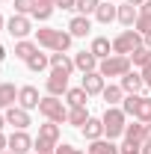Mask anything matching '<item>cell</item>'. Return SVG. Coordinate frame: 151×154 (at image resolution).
<instances>
[{
	"label": "cell",
	"instance_id": "obj_16",
	"mask_svg": "<svg viewBox=\"0 0 151 154\" xmlns=\"http://www.w3.org/2000/svg\"><path fill=\"white\" fill-rule=\"evenodd\" d=\"M80 131H83V136H86L89 142H95V139H101V136H104V122L89 116V122H86V125H83Z\"/></svg>",
	"mask_w": 151,
	"mask_h": 154
},
{
	"label": "cell",
	"instance_id": "obj_44",
	"mask_svg": "<svg viewBox=\"0 0 151 154\" xmlns=\"http://www.w3.org/2000/svg\"><path fill=\"white\" fill-rule=\"evenodd\" d=\"M145 48H148V51H151V33H148V36H145Z\"/></svg>",
	"mask_w": 151,
	"mask_h": 154
},
{
	"label": "cell",
	"instance_id": "obj_4",
	"mask_svg": "<svg viewBox=\"0 0 151 154\" xmlns=\"http://www.w3.org/2000/svg\"><path fill=\"white\" fill-rule=\"evenodd\" d=\"M145 45V36L136 33V30H125L113 38V54H122V57H131L133 51H139Z\"/></svg>",
	"mask_w": 151,
	"mask_h": 154
},
{
	"label": "cell",
	"instance_id": "obj_6",
	"mask_svg": "<svg viewBox=\"0 0 151 154\" xmlns=\"http://www.w3.org/2000/svg\"><path fill=\"white\" fill-rule=\"evenodd\" d=\"M98 71L104 74V80H107V77H125L128 71H131V57L113 54V57H107V59L98 62Z\"/></svg>",
	"mask_w": 151,
	"mask_h": 154
},
{
	"label": "cell",
	"instance_id": "obj_23",
	"mask_svg": "<svg viewBox=\"0 0 151 154\" xmlns=\"http://www.w3.org/2000/svg\"><path fill=\"white\" fill-rule=\"evenodd\" d=\"M95 18L101 21V24H110V21L119 18V6H113V3H101L98 12H95Z\"/></svg>",
	"mask_w": 151,
	"mask_h": 154
},
{
	"label": "cell",
	"instance_id": "obj_35",
	"mask_svg": "<svg viewBox=\"0 0 151 154\" xmlns=\"http://www.w3.org/2000/svg\"><path fill=\"white\" fill-rule=\"evenodd\" d=\"M119 151H122V154H142V145L133 142V139H125V142L119 145Z\"/></svg>",
	"mask_w": 151,
	"mask_h": 154
},
{
	"label": "cell",
	"instance_id": "obj_42",
	"mask_svg": "<svg viewBox=\"0 0 151 154\" xmlns=\"http://www.w3.org/2000/svg\"><path fill=\"white\" fill-rule=\"evenodd\" d=\"M142 154H151V142H145V145H142Z\"/></svg>",
	"mask_w": 151,
	"mask_h": 154
},
{
	"label": "cell",
	"instance_id": "obj_33",
	"mask_svg": "<svg viewBox=\"0 0 151 154\" xmlns=\"http://www.w3.org/2000/svg\"><path fill=\"white\" fill-rule=\"evenodd\" d=\"M98 6H101V0H77V12L80 15H92V12H98Z\"/></svg>",
	"mask_w": 151,
	"mask_h": 154
},
{
	"label": "cell",
	"instance_id": "obj_21",
	"mask_svg": "<svg viewBox=\"0 0 151 154\" xmlns=\"http://www.w3.org/2000/svg\"><path fill=\"white\" fill-rule=\"evenodd\" d=\"M125 95H128V92H125L122 86H113V83H110V86H104V92H101V98L107 101V107H116L119 101H125Z\"/></svg>",
	"mask_w": 151,
	"mask_h": 154
},
{
	"label": "cell",
	"instance_id": "obj_32",
	"mask_svg": "<svg viewBox=\"0 0 151 154\" xmlns=\"http://www.w3.org/2000/svg\"><path fill=\"white\" fill-rule=\"evenodd\" d=\"M133 30L142 33V36H148V33H151V15H148V12H139V18H136V24H133Z\"/></svg>",
	"mask_w": 151,
	"mask_h": 154
},
{
	"label": "cell",
	"instance_id": "obj_47",
	"mask_svg": "<svg viewBox=\"0 0 151 154\" xmlns=\"http://www.w3.org/2000/svg\"><path fill=\"white\" fill-rule=\"evenodd\" d=\"M3 24H6V21H3V15H0V30H3Z\"/></svg>",
	"mask_w": 151,
	"mask_h": 154
},
{
	"label": "cell",
	"instance_id": "obj_38",
	"mask_svg": "<svg viewBox=\"0 0 151 154\" xmlns=\"http://www.w3.org/2000/svg\"><path fill=\"white\" fill-rule=\"evenodd\" d=\"M57 6H59V9H74L77 0H57Z\"/></svg>",
	"mask_w": 151,
	"mask_h": 154
},
{
	"label": "cell",
	"instance_id": "obj_29",
	"mask_svg": "<svg viewBox=\"0 0 151 154\" xmlns=\"http://www.w3.org/2000/svg\"><path fill=\"white\" fill-rule=\"evenodd\" d=\"M86 89H83V86H77V89H68V92H65V101H68V104H71V107H86Z\"/></svg>",
	"mask_w": 151,
	"mask_h": 154
},
{
	"label": "cell",
	"instance_id": "obj_2",
	"mask_svg": "<svg viewBox=\"0 0 151 154\" xmlns=\"http://www.w3.org/2000/svg\"><path fill=\"white\" fill-rule=\"evenodd\" d=\"M101 122H104V136H107V139L125 136V128H128V116H125V110L107 107V113L101 116Z\"/></svg>",
	"mask_w": 151,
	"mask_h": 154
},
{
	"label": "cell",
	"instance_id": "obj_19",
	"mask_svg": "<svg viewBox=\"0 0 151 154\" xmlns=\"http://www.w3.org/2000/svg\"><path fill=\"white\" fill-rule=\"evenodd\" d=\"M89 154H122V151H119V145H116L113 139H104L101 136V139H95L92 145H89Z\"/></svg>",
	"mask_w": 151,
	"mask_h": 154
},
{
	"label": "cell",
	"instance_id": "obj_14",
	"mask_svg": "<svg viewBox=\"0 0 151 154\" xmlns=\"http://www.w3.org/2000/svg\"><path fill=\"white\" fill-rule=\"evenodd\" d=\"M98 62H101V59L95 57L92 51H80L74 57V68H80L83 74H89V71H98Z\"/></svg>",
	"mask_w": 151,
	"mask_h": 154
},
{
	"label": "cell",
	"instance_id": "obj_41",
	"mask_svg": "<svg viewBox=\"0 0 151 154\" xmlns=\"http://www.w3.org/2000/svg\"><path fill=\"white\" fill-rule=\"evenodd\" d=\"M125 3H131V6H142L145 0H125Z\"/></svg>",
	"mask_w": 151,
	"mask_h": 154
},
{
	"label": "cell",
	"instance_id": "obj_31",
	"mask_svg": "<svg viewBox=\"0 0 151 154\" xmlns=\"http://www.w3.org/2000/svg\"><path fill=\"white\" fill-rule=\"evenodd\" d=\"M148 62H151V51L145 48V45H142L139 51H133V54H131V65H139V68H145Z\"/></svg>",
	"mask_w": 151,
	"mask_h": 154
},
{
	"label": "cell",
	"instance_id": "obj_12",
	"mask_svg": "<svg viewBox=\"0 0 151 154\" xmlns=\"http://www.w3.org/2000/svg\"><path fill=\"white\" fill-rule=\"evenodd\" d=\"M39 89L36 86H21L18 89V107H24V110H39Z\"/></svg>",
	"mask_w": 151,
	"mask_h": 154
},
{
	"label": "cell",
	"instance_id": "obj_36",
	"mask_svg": "<svg viewBox=\"0 0 151 154\" xmlns=\"http://www.w3.org/2000/svg\"><path fill=\"white\" fill-rule=\"evenodd\" d=\"M57 154H89V151H80V148H74V145L62 142V145H57Z\"/></svg>",
	"mask_w": 151,
	"mask_h": 154
},
{
	"label": "cell",
	"instance_id": "obj_13",
	"mask_svg": "<svg viewBox=\"0 0 151 154\" xmlns=\"http://www.w3.org/2000/svg\"><path fill=\"white\" fill-rule=\"evenodd\" d=\"M83 89H86V95H101L104 92V74L101 71H89V74H83V83H80Z\"/></svg>",
	"mask_w": 151,
	"mask_h": 154
},
{
	"label": "cell",
	"instance_id": "obj_15",
	"mask_svg": "<svg viewBox=\"0 0 151 154\" xmlns=\"http://www.w3.org/2000/svg\"><path fill=\"white\" fill-rule=\"evenodd\" d=\"M122 89H125L128 95H139V92L145 89V80H142V74H136V71H128V74L122 77Z\"/></svg>",
	"mask_w": 151,
	"mask_h": 154
},
{
	"label": "cell",
	"instance_id": "obj_20",
	"mask_svg": "<svg viewBox=\"0 0 151 154\" xmlns=\"http://www.w3.org/2000/svg\"><path fill=\"white\" fill-rule=\"evenodd\" d=\"M89 51H92L98 59H107V57H113V54H110V51H113V42L104 38V36H98V38H92V48H89Z\"/></svg>",
	"mask_w": 151,
	"mask_h": 154
},
{
	"label": "cell",
	"instance_id": "obj_24",
	"mask_svg": "<svg viewBox=\"0 0 151 154\" xmlns=\"http://www.w3.org/2000/svg\"><path fill=\"white\" fill-rule=\"evenodd\" d=\"M125 139H133V142L145 145V122H136V125H128V128H125Z\"/></svg>",
	"mask_w": 151,
	"mask_h": 154
},
{
	"label": "cell",
	"instance_id": "obj_27",
	"mask_svg": "<svg viewBox=\"0 0 151 154\" xmlns=\"http://www.w3.org/2000/svg\"><path fill=\"white\" fill-rule=\"evenodd\" d=\"M54 6H57V0H36V12H33V18L48 21L51 15H54Z\"/></svg>",
	"mask_w": 151,
	"mask_h": 154
},
{
	"label": "cell",
	"instance_id": "obj_10",
	"mask_svg": "<svg viewBox=\"0 0 151 154\" xmlns=\"http://www.w3.org/2000/svg\"><path fill=\"white\" fill-rule=\"evenodd\" d=\"M3 116H6V125H12L15 131H27L30 128V110H24V107H9Z\"/></svg>",
	"mask_w": 151,
	"mask_h": 154
},
{
	"label": "cell",
	"instance_id": "obj_28",
	"mask_svg": "<svg viewBox=\"0 0 151 154\" xmlns=\"http://www.w3.org/2000/svg\"><path fill=\"white\" fill-rule=\"evenodd\" d=\"M51 68H62L65 74L74 71V59H68V54H51Z\"/></svg>",
	"mask_w": 151,
	"mask_h": 154
},
{
	"label": "cell",
	"instance_id": "obj_7",
	"mask_svg": "<svg viewBox=\"0 0 151 154\" xmlns=\"http://www.w3.org/2000/svg\"><path fill=\"white\" fill-rule=\"evenodd\" d=\"M39 113L45 116L48 122H57V125H62V122L68 119V110H65V104H62L57 95L42 98V101H39Z\"/></svg>",
	"mask_w": 151,
	"mask_h": 154
},
{
	"label": "cell",
	"instance_id": "obj_18",
	"mask_svg": "<svg viewBox=\"0 0 151 154\" xmlns=\"http://www.w3.org/2000/svg\"><path fill=\"white\" fill-rule=\"evenodd\" d=\"M15 98H18V89L12 83H0V110L15 107Z\"/></svg>",
	"mask_w": 151,
	"mask_h": 154
},
{
	"label": "cell",
	"instance_id": "obj_48",
	"mask_svg": "<svg viewBox=\"0 0 151 154\" xmlns=\"http://www.w3.org/2000/svg\"><path fill=\"white\" fill-rule=\"evenodd\" d=\"M0 154H15V151H9V148H6V151H0Z\"/></svg>",
	"mask_w": 151,
	"mask_h": 154
},
{
	"label": "cell",
	"instance_id": "obj_46",
	"mask_svg": "<svg viewBox=\"0 0 151 154\" xmlns=\"http://www.w3.org/2000/svg\"><path fill=\"white\" fill-rule=\"evenodd\" d=\"M36 154H57V151H36Z\"/></svg>",
	"mask_w": 151,
	"mask_h": 154
},
{
	"label": "cell",
	"instance_id": "obj_34",
	"mask_svg": "<svg viewBox=\"0 0 151 154\" xmlns=\"http://www.w3.org/2000/svg\"><path fill=\"white\" fill-rule=\"evenodd\" d=\"M36 12V0H15V15H33Z\"/></svg>",
	"mask_w": 151,
	"mask_h": 154
},
{
	"label": "cell",
	"instance_id": "obj_45",
	"mask_svg": "<svg viewBox=\"0 0 151 154\" xmlns=\"http://www.w3.org/2000/svg\"><path fill=\"white\" fill-rule=\"evenodd\" d=\"M3 125H6V116L0 113V131H3Z\"/></svg>",
	"mask_w": 151,
	"mask_h": 154
},
{
	"label": "cell",
	"instance_id": "obj_1",
	"mask_svg": "<svg viewBox=\"0 0 151 154\" xmlns=\"http://www.w3.org/2000/svg\"><path fill=\"white\" fill-rule=\"evenodd\" d=\"M71 33H65V30H54V27H42L36 30V42L42 48H48V51H54V54H65L68 48H71Z\"/></svg>",
	"mask_w": 151,
	"mask_h": 154
},
{
	"label": "cell",
	"instance_id": "obj_25",
	"mask_svg": "<svg viewBox=\"0 0 151 154\" xmlns=\"http://www.w3.org/2000/svg\"><path fill=\"white\" fill-rule=\"evenodd\" d=\"M136 18H139V9H136V6H131V3L119 6V21H122L125 27H133V24H136Z\"/></svg>",
	"mask_w": 151,
	"mask_h": 154
},
{
	"label": "cell",
	"instance_id": "obj_8",
	"mask_svg": "<svg viewBox=\"0 0 151 154\" xmlns=\"http://www.w3.org/2000/svg\"><path fill=\"white\" fill-rule=\"evenodd\" d=\"M68 77L62 68H51V74H48V80H45V89H48V95H62V92H68Z\"/></svg>",
	"mask_w": 151,
	"mask_h": 154
},
{
	"label": "cell",
	"instance_id": "obj_5",
	"mask_svg": "<svg viewBox=\"0 0 151 154\" xmlns=\"http://www.w3.org/2000/svg\"><path fill=\"white\" fill-rule=\"evenodd\" d=\"M59 145V125L57 122H45L39 125V136H36V151H57Z\"/></svg>",
	"mask_w": 151,
	"mask_h": 154
},
{
	"label": "cell",
	"instance_id": "obj_40",
	"mask_svg": "<svg viewBox=\"0 0 151 154\" xmlns=\"http://www.w3.org/2000/svg\"><path fill=\"white\" fill-rule=\"evenodd\" d=\"M145 142H151V122L145 125Z\"/></svg>",
	"mask_w": 151,
	"mask_h": 154
},
{
	"label": "cell",
	"instance_id": "obj_3",
	"mask_svg": "<svg viewBox=\"0 0 151 154\" xmlns=\"http://www.w3.org/2000/svg\"><path fill=\"white\" fill-rule=\"evenodd\" d=\"M122 110L125 116H133L136 122H151V98L148 95H128L122 101Z\"/></svg>",
	"mask_w": 151,
	"mask_h": 154
},
{
	"label": "cell",
	"instance_id": "obj_43",
	"mask_svg": "<svg viewBox=\"0 0 151 154\" xmlns=\"http://www.w3.org/2000/svg\"><path fill=\"white\" fill-rule=\"evenodd\" d=\"M3 59H6V48L0 45V62H3Z\"/></svg>",
	"mask_w": 151,
	"mask_h": 154
},
{
	"label": "cell",
	"instance_id": "obj_17",
	"mask_svg": "<svg viewBox=\"0 0 151 154\" xmlns=\"http://www.w3.org/2000/svg\"><path fill=\"white\" fill-rule=\"evenodd\" d=\"M89 30H92L89 15H74V18H71V24H68V33H71V36H86Z\"/></svg>",
	"mask_w": 151,
	"mask_h": 154
},
{
	"label": "cell",
	"instance_id": "obj_39",
	"mask_svg": "<svg viewBox=\"0 0 151 154\" xmlns=\"http://www.w3.org/2000/svg\"><path fill=\"white\" fill-rule=\"evenodd\" d=\"M9 148V136H3V131H0V151H6Z\"/></svg>",
	"mask_w": 151,
	"mask_h": 154
},
{
	"label": "cell",
	"instance_id": "obj_22",
	"mask_svg": "<svg viewBox=\"0 0 151 154\" xmlns=\"http://www.w3.org/2000/svg\"><path fill=\"white\" fill-rule=\"evenodd\" d=\"M33 54H39V45H36V42H27V38L15 42V57H18V59H24V62H27Z\"/></svg>",
	"mask_w": 151,
	"mask_h": 154
},
{
	"label": "cell",
	"instance_id": "obj_9",
	"mask_svg": "<svg viewBox=\"0 0 151 154\" xmlns=\"http://www.w3.org/2000/svg\"><path fill=\"white\" fill-rule=\"evenodd\" d=\"M6 30H9V36L12 38H27L30 33H33V24H30V18L27 15H12V18L6 21Z\"/></svg>",
	"mask_w": 151,
	"mask_h": 154
},
{
	"label": "cell",
	"instance_id": "obj_30",
	"mask_svg": "<svg viewBox=\"0 0 151 154\" xmlns=\"http://www.w3.org/2000/svg\"><path fill=\"white\" fill-rule=\"evenodd\" d=\"M48 65H51V57L48 54H33V57L27 59V68L30 71H45Z\"/></svg>",
	"mask_w": 151,
	"mask_h": 154
},
{
	"label": "cell",
	"instance_id": "obj_37",
	"mask_svg": "<svg viewBox=\"0 0 151 154\" xmlns=\"http://www.w3.org/2000/svg\"><path fill=\"white\" fill-rule=\"evenodd\" d=\"M139 74H142V80H145V86L151 89V62L145 65V68H142V71H139Z\"/></svg>",
	"mask_w": 151,
	"mask_h": 154
},
{
	"label": "cell",
	"instance_id": "obj_11",
	"mask_svg": "<svg viewBox=\"0 0 151 154\" xmlns=\"http://www.w3.org/2000/svg\"><path fill=\"white\" fill-rule=\"evenodd\" d=\"M33 145H36V139L27 134V131H12V136H9V151H15V154H27Z\"/></svg>",
	"mask_w": 151,
	"mask_h": 154
},
{
	"label": "cell",
	"instance_id": "obj_26",
	"mask_svg": "<svg viewBox=\"0 0 151 154\" xmlns=\"http://www.w3.org/2000/svg\"><path fill=\"white\" fill-rule=\"evenodd\" d=\"M68 125H74V128H83L86 122H89V113H86V107H68V119H65Z\"/></svg>",
	"mask_w": 151,
	"mask_h": 154
}]
</instances>
